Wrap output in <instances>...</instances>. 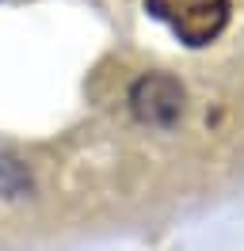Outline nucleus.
Listing matches in <instances>:
<instances>
[{"mask_svg":"<svg viewBox=\"0 0 244 251\" xmlns=\"http://www.w3.org/2000/svg\"><path fill=\"white\" fill-rule=\"evenodd\" d=\"M130 107L141 122L149 126H172L183 110V88L164 73H149L134 84L130 92Z\"/></svg>","mask_w":244,"mask_h":251,"instance_id":"nucleus-2","label":"nucleus"},{"mask_svg":"<svg viewBox=\"0 0 244 251\" xmlns=\"http://www.w3.org/2000/svg\"><path fill=\"white\" fill-rule=\"evenodd\" d=\"M145 12L160 19L187 46H206L229 23V0H145Z\"/></svg>","mask_w":244,"mask_h":251,"instance_id":"nucleus-1","label":"nucleus"}]
</instances>
